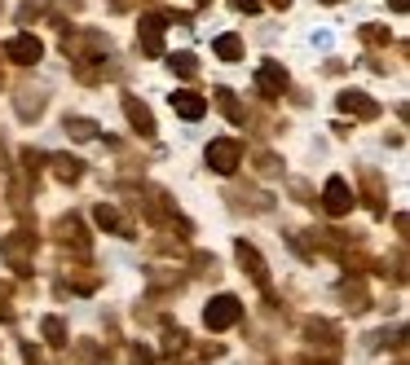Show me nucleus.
<instances>
[{
	"mask_svg": "<svg viewBox=\"0 0 410 365\" xmlns=\"http://www.w3.org/2000/svg\"><path fill=\"white\" fill-rule=\"evenodd\" d=\"M53 163H58V176H62V180H79V172H84L75 159H53Z\"/></svg>",
	"mask_w": 410,
	"mask_h": 365,
	"instance_id": "obj_15",
	"label": "nucleus"
},
{
	"mask_svg": "<svg viewBox=\"0 0 410 365\" xmlns=\"http://www.w3.org/2000/svg\"><path fill=\"white\" fill-rule=\"evenodd\" d=\"M44 335H49V343H67V330H62L58 317H44Z\"/></svg>",
	"mask_w": 410,
	"mask_h": 365,
	"instance_id": "obj_16",
	"label": "nucleus"
},
{
	"mask_svg": "<svg viewBox=\"0 0 410 365\" xmlns=\"http://www.w3.org/2000/svg\"><path fill=\"white\" fill-rule=\"evenodd\" d=\"M172 71H181V75H194V71H199V62H194L190 53H177V58H172Z\"/></svg>",
	"mask_w": 410,
	"mask_h": 365,
	"instance_id": "obj_17",
	"label": "nucleus"
},
{
	"mask_svg": "<svg viewBox=\"0 0 410 365\" xmlns=\"http://www.w3.org/2000/svg\"><path fill=\"white\" fill-rule=\"evenodd\" d=\"M172 110L181 114V119H203L207 97H199V93H172Z\"/></svg>",
	"mask_w": 410,
	"mask_h": 365,
	"instance_id": "obj_6",
	"label": "nucleus"
},
{
	"mask_svg": "<svg viewBox=\"0 0 410 365\" xmlns=\"http://www.w3.org/2000/svg\"><path fill=\"white\" fill-rule=\"evenodd\" d=\"M67 132H71V137H79V141H93L97 137V128L89 119H67Z\"/></svg>",
	"mask_w": 410,
	"mask_h": 365,
	"instance_id": "obj_14",
	"label": "nucleus"
},
{
	"mask_svg": "<svg viewBox=\"0 0 410 365\" xmlns=\"http://www.w3.org/2000/svg\"><path fill=\"white\" fill-rule=\"evenodd\" d=\"M217 102H221V110H225L234 124H243V106L234 102V93H229V88H217Z\"/></svg>",
	"mask_w": 410,
	"mask_h": 365,
	"instance_id": "obj_13",
	"label": "nucleus"
},
{
	"mask_svg": "<svg viewBox=\"0 0 410 365\" xmlns=\"http://www.w3.org/2000/svg\"><path fill=\"white\" fill-rule=\"evenodd\" d=\"M199 5H207V0H199Z\"/></svg>",
	"mask_w": 410,
	"mask_h": 365,
	"instance_id": "obj_21",
	"label": "nucleus"
},
{
	"mask_svg": "<svg viewBox=\"0 0 410 365\" xmlns=\"http://www.w3.org/2000/svg\"><path fill=\"white\" fill-rule=\"evenodd\" d=\"M256 88L265 93V97H278V93L287 88V71H283L278 62H265V66L256 71Z\"/></svg>",
	"mask_w": 410,
	"mask_h": 365,
	"instance_id": "obj_5",
	"label": "nucleus"
},
{
	"mask_svg": "<svg viewBox=\"0 0 410 365\" xmlns=\"http://www.w3.org/2000/svg\"><path fill=\"white\" fill-rule=\"evenodd\" d=\"M93 220L102 225V229H115V234H128V225L120 220V211H115V207H106V203H102V207L93 211Z\"/></svg>",
	"mask_w": 410,
	"mask_h": 365,
	"instance_id": "obj_11",
	"label": "nucleus"
},
{
	"mask_svg": "<svg viewBox=\"0 0 410 365\" xmlns=\"http://www.w3.org/2000/svg\"><path fill=\"white\" fill-rule=\"evenodd\" d=\"M388 5L397 9V13H406V9H410V0H388Z\"/></svg>",
	"mask_w": 410,
	"mask_h": 365,
	"instance_id": "obj_19",
	"label": "nucleus"
},
{
	"mask_svg": "<svg viewBox=\"0 0 410 365\" xmlns=\"http://www.w3.org/2000/svg\"><path fill=\"white\" fill-rule=\"evenodd\" d=\"M212 48H217V58H225V62H238L243 58V40L238 36H221Z\"/></svg>",
	"mask_w": 410,
	"mask_h": 365,
	"instance_id": "obj_12",
	"label": "nucleus"
},
{
	"mask_svg": "<svg viewBox=\"0 0 410 365\" xmlns=\"http://www.w3.org/2000/svg\"><path fill=\"white\" fill-rule=\"evenodd\" d=\"M238 312H243V304L234 300V295H217V300L207 304L203 321H207V330H225V326H234V321H238Z\"/></svg>",
	"mask_w": 410,
	"mask_h": 365,
	"instance_id": "obj_1",
	"label": "nucleus"
},
{
	"mask_svg": "<svg viewBox=\"0 0 410 365\" xmlns=\"http://www.w3.org/2000/svg\"><path fill=\"white\" fill-rule=\"evenodd\" d=\"M238 159H243V145H238V141H212V145H207V163H212L221 176L234 172Z\"/></svg>",
	"mask_w": 410,
	"mask_h": 365,
	"instance_id": "obj_2",
	"label": "nucleus"
},
{
	"mask_svg": "<svg viewBox=\"0 0 410 365\" xmlns=\"http://www.w3.org/2000/svg\"><path fill=\"white\" fill-rule=\"evenodd\" d=\"M269 5H274V9H287V5H291V0H269Z\"/></svg>",
	"mask_w": 410,
	"mask_h": 365,
	"instance_id": "obj_20",
	"label": "nucleus"
},
{
	"mask_svg": "<svg viewBox=\"0 0 410 365\" xmlns=\"http://www.w3.org/2000/svg\"><path fill=\"white\" fill-rule=\"evenodd\" d=\"M234 251H238V260H243V264H248V269H252V277L260 281V286H265V281H269V273H265V260L256 255V246H252V242H238Z\"/></svg>",
	"mask_w": 410,
	"mask_h": 365,
	"instance_id": "obj_9",
	"label": "nucleus"
},
{
	"mask_svg": "<svg viewBox=\"0 0 410 365\" xmlns=\"http://www.w3.org/2000/svg\"><path fill=\"white\" fill-rule=\"evenodd\" d=\"M163 27H168V18H159V13H150V18H141V44L150 48V53H159V36H163Z\"/></svg>",
	"mask_w": 410,
	"mask_h": 365,
	"instance_id": "obj_8",
	"label": "nucleus"
},
{
	"mask_svg": "<svg viewBox=\"0 0 410 365\" xmlns=\"http://www.w3.org/2000/svg\"><path fill=\"white\" fill-rule=\"evenodd\" d=\"M340 110H353V114H366V119H375L380 114V106L371 102V97H362V93H340Z\"/></svg>",
	"mask_w": 410,
	"mask_h": 365,
	"instance_id": "obj_10",
	"label": "nucleus"
},
{
	"mask_svg": "<svg viewBox=\"0 0 410 365\" xmlns=\"http://www.w3.org/2000/svg\"><path fill=\"white\" fill-rule=\"evenodd\" d=\"M5 53L18 62V66H31V62H40V53H44V44L36 40V36H13L9 44H5Z\"/></svg>",
	"mask_w": 410,
	"mask_h": 365,
	"instance_id": "obj_3",
	"label": "nucleus"
},
{
	"mask_svg": "<svg viewBox=\"0 0 410 365\" xmlns=\"http://www.w3.org/2000/svg\"><path fill=\"white\" fill-rule=\"evenodd\" d=\"M322 203H326V211H331V215H344V211L353 207V194H349V185H344L340 176H331V180H326V190H322Z\"/></svg>",
	"mask_w": 410,
	"mask_h": 365,
	"instance_id": "obj_4",
	"label": "nucleus"
},
{
	"mask_svg": "<svg viewBox=\"0 0 410 365\" xmlns=\"http://www.w3.org/2000/svg\"><path fill=\"white\" fill-rule=\"evenodd\" d=\"M229 5H234L238 13H256V9H260V0H229Z\"/></svg>",
	"mask_w": 410,
	"mask_h": 365,
	"instance_id": "obj_18",
	"label": "nucleus"
},
{
	"mask_svg": "<svg viewBox=\"0 0 410 365\" xmlns=\"http://www.w3.org/2000/svg\"><path fill=\"white\" fill-rule=\"evenodd\" d=\"M124 114H128V124H133L137 132H146V137L155 132V114L146 110V106L137 102V97H124Z\"/></svg>",
	"mask_w": 410,
	"mask_h": 365,
	"instance_id": "obj_7",
	"label": "nucleus"
}]
</instances>
